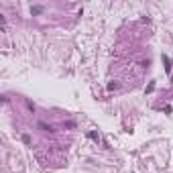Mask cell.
I'll use <instances>...</instances> for the list:
<instances>
[{"label": "cell", "instance_id": "277c9868", "mask_svg": "<svg viewBox=\"0 0 173 173\" xmlns=\"http://www.w3.org/2000/svg\"><path fill=\"white\" fill-rule=\"evenodd\" d=\"M116 88H118V81H110L108 83V90H116Z\"/></svg>", "mask_w": 173, "mask_h": 173}, {"label": "cell", "instance_id": "7a4b0ae2", "mask_svg": "<svg viewBox=\"0 0 173 173\" xmlns=\"http://www.w3.org/2000/svg\"><path fill=\"white\" fill-rule=\"evenodd\" d=\"M163 61H165V71H167V73H171V61H169V57H167V55H163Z\"/></svg>", "mask_w": 173, "mask_h": 173}, {"label": "cell", "instance_id": "8992f818", "mask_svg": "<svg viewBox=\"0 0 173 173\" xmlns=\"http://www.w3.org/2000/svg\"><path fill=\"white\" fill-rule=\"evenodd\" d=\"M23 141H25V143L29 145V143H31V136H29V134H23Z\"/></svg>", "mask_w": 173, "mask_h": 173}, {"label": "cell", "instance_id": "6da1fadb", "mask_svg": "<svg viewBox=\"0 0 173 173\" xmlns=\"http://www.w3.org/2000/svg\"><path fill=\"white\" fill-rule=\"evenodd\" d=\"M35 157H37V161H39V163H41V165H43V167H45V165H47V163H49V161H47V159H45V155H43V153H41V151H35Z\"/></svg>", "mask_w": 173, "mask_h": 173}, {"label": "cell", "instance_id": "3957f363", "mask_svg": "<svg viewBox=\"0 0 173 173\" xmlns=\"http://www.w3.org/2000/svg\"><path fill=\"white\" fill-rule=\"evenodd\" d=\"M39 126H41L43 130H47V132H53V126H51V124H45V122H39Z\"/></svg>", "mask_w": 173, "mask_h": 173}, {"label": "cell", "instance_id": "5b68a950", "mask_svg": "<svg viewBox=\"0 0 173 173\" xmlns=\"http://www.w3.org/2000/svg\"><path fill=\"white\" fill-rule=\"evenodd\" d=\"M41 10H43V8H41V6H33V12H35V14H39V12H41Z\"/></svg>", "mask_w": 173, "mask_h": 173}]
</instances>
